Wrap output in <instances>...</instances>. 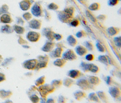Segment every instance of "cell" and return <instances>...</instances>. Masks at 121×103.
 Instances as JSON below:
<instances>
[{"mask_svg": "<svg viewBox=\"0 0 121 103\" xmlns=\"http://www.w3.org/2000/svg\"><path fill=\"white\" fill-rule=\"evenodd\" d=\"M80 68L85 72L89 71L93 73H97L99 71V68L97 65L92 63L88 64L84 62L81 63Z\"/></svg>", "mask_w": 121, "mask_h": 103, "instance_id": "1", "label": "cell"}, {"mask_svg": "<svg viewBox=\"0 0 121 103\" xmlns=\"http://www.w3.org/2000/svg\"><path fill=\"white\" fill-rule=\"evenodd\" d=\"M76 84L81 90H88L91 88V85L89 83L88 79L83 78L78 79L77 81L76 82Z\"/></svg>", "mask_w": 121, "mask_h": 103, "instance_id": "2", "label": "cell"}, {"mask_svg": "<svg viewBox=\"0 0 121 103\" xmlns=\"http://www.w3.org/2000/svg\"><path fill=\"white\" fill-rule=\"evenodd\" d=\"M39 60L36 65L35 69L39 70L41 69H43L46 68L47 65L49 61L48 57L46 56H40L39 57Z\"/></svg>", "mask_w": 121, "mask_h": 103, "instance_id": "3", "label": "cell"}, {"mask_svg": "<svg viewBox=\"0 0 121 103\" xmlns=\"http://www.w3.org/2000/svg\"><path fill=\"white\" fill-rule=\"evenodd\" d=\"M63 59L65 60H73L77 59V55L72 49H68L62 54Z\"/></svg>", "mask_w": 121, "mask_h": 103, "instance_id": "4", "label": "cell"}, {"mask_svg": "<svg viewBox=\"0 0 121 103\" xmlns=\"http://www.w3.org/2000/svg\"><path fill=\"white\" fill-rule=\"evenodd\" d=\"M38 61L36 59H31L25 61L23 65L24 68L29 70H33L35 69Z\"/></svg>", "mask_w": 121, "mask_h": 103, "instance_id": "5", "label": "cell"}, {"mask_svg": "<svg viewBox=\"0 0 121 103\" xmlns=\"http://www.w3.org/2000/svg\"><path fill=\"white\" fill-rule=\"evenodd\" d=\"M108 93L112 97L113 99H118L121 96V90L118 87L111 86L109 88Z\"/></svg>", "mask_w": 121, "mask_h": 103, "instance_id": "6", "label": "cell"}, {"mask_svg": "<svg viewBox=\"0 0 121 103\" xmlns=\"http://www.w3.org/2000/svg\"><path fill=\"white\" fill-rule=\"evenodd\" d=\"M40 38V35L38 33L30 31L28 33L27 38L28 40L32 42H35L38 41Z\"/></svg>", "mask_w": 121, "mask_h": 103, "instance_id": "7", "label": "cell"}, {"mask_svg": "<svg viewBox=\"0 0 121 103\" xmlns=\"http://www.w3.org/2000/svg\"><path fill=\"white\" fill-rule=\"evenodd\" d=\"M81 72L78 70H71L67 73V76L72 79H76L81 76Z\"/></svg>", "mask_w": 121, "mask_h": 103, "instance_id": "8", "label": "cell"}, {"mask_svg": "<svg viewBox=\"0 0 121 103\" xmlns=\"http://www.w3.org/2000/svg\"><path fill=\"white\" fill-rule=\"evenodd\" d=\"M88 80L91 85L94 86L99 85L101 82L100 79L98 77L94 76H88Z\"/></svg>", "mask_w": 121, "mask_h": 103, "instance_id": "9", "label": "cell"}, {"mask_svg": "<svg viewBox=\"0 0 121 103\" xmlns=\"http://www.w3.org/2000/svg\"><path fill=\"white\" fill-rule=\"evenodd\" d=\"M37 90L42 98H46L50 94L47 89L44 86V85L38 87V88H37Z\"/></svg>", "mask_w": 121, "mask_h": 103, "instance_id": "10", "label": "cell"}, {"mask_svg": "<svg viewBox=\"0 0 121 103\" xmlns=\"http://www.w3.org/2000/svg\"><path fill=\"white\" fill-rule=\"evenodd\" d=\"M73 97L78 101H80L86 96V94L83 91L81 90H78L73 93Z\"/></svg>", "mask_w": 121, "mask_h": 103, "instance_id": "11", "label": "cell"}, {"mask_svg": "<svg viewBox=\"0 0 121 103\" xmlns=\"http://www.w3.org/2000/svg\"><path fill=\"white\" fill-rule=\"evenodd\" d=\"M75 51L77 54L79 56H83L87 53L88 50L84 47L82 45H78L75 48Z\"/></svg>", "mask_w": 121, "mask_h": 103, "instance_id": "12", "label": "cell"}, {"mask_svg": "<svg viewBox=\"0 0 121 103\" xmlns=\"http://www.w3.org/2000/svg\"><path fill=\"white\" fill-rule=\"evenodd\" d=\"M99 99L104 103H108V99L106 94L103 91H98L96 93Z\"/></svg>", "mask_w": 121, "mask_h": 103, "instance_id": "13", "label": "cell"}, {"mask_svg": "<svg viewBox=\"0 0 121 103\" xmlns=\"http://www.w3.org/2000/svg\"><path fill=\"white\" fill-rule=\"evenodd\" d=\"M55 46V44L54 43L50 41V42H47L44 45L42 48V50L45 52H49L53 50Z\"/></svg>", "mask_w": 121, "mask_h": 103, "instance_id": "14", "label": "cell"}, {"mask_svg": "<svg viewBox=\"0 0 121 103\" xmlns=\"http://www.w3.org/2000/svg\"><path fill=\"white\" fill-rule=\"evenodd\" d=\"M74 84V81L70 78H66L63 81V85L67 88H70Z\"/></svg>", "mask_w": 121, "mask_h": 103, "instance_id": "15", "label": "cell"}, {"mask_svg": "<svg viewBox=\"0 0 121 103\" xmlns=\"http://www.w3.org/2000/svg\"><path fill=\"white\" fill-rule=\"evenodd\" d=\"M88 98L90 101H94L96 103H101V100L99 99L98 95L95 93L92 92L88 94Z\"/></svg>", "mask_w": 121, "mask_h": 103, "instance_id": "16", "label": "cell"}, {"mask_svg": "<svg viewBox=\"0 0 121 103\" xmlns=\"http://www.w3.org/2000/svg\"><path fill=\"white\" fill-rule=\"evenodd\" d=\"M31 11L33 15L36 16H39L41 13V10L40 7L37 4H35L33 6Z\"/></svg>", "mask_w": 121, "mask_h": 103, "instance_id": "17", "label": "cell"}, {"mask_svg": "<svg viewBox=\"0 0 121 103\" xmlns=\"http://www.w3.org/2000/svg\"><path fill=\"white\" fill-rule=\"evenodd\" d=\"M63 49L61 47H57L52 52V56L55 58H60L62 55Z\"/></svg>", "mask_w": 121, "mask_h": 103, "instance_id": "18", "label": "cell"}, {"mask_svg": "<svg viewBox=\"0 0 121 103\" xmlns=\"http://www.w3.org/2000/svg\"><path fill=\"white\" fill-rule=\"evenodd\" d=\"M45 82V76H42L39 77L35 81V85L37 87H39L41 85H44Z\"/></svg>", "mask_w": 121, "mask_h": 103, "instance_id": "19", "label": "cell"}, {"mask_svg": "<svg viewBox=\"0 0 121 103\" xmlns=\"http://www.w3.org/2000/svg\"><path fill=\"white\" fill-rule=\"evenodd\" d=\"M66 62V60H64L63 58L62 59L58 58L54 61V65L57 67L61 68L65 65Z\"/></svg>", "mask_w": 121, "mask_h": 103, "instance_id": "20", "label": "cell"}, {"mask_svg": "<svg viewBox=\"0 0 121 103\" xmlns=\"http://www.w3.org/2000/svg\"><path fill=\"white\" fill-rule=\"evenodd\" d=\"M50 84L55 88H59L63 85V81L60 79H55L51 82Z\"/></svg>", "mask_w": 121, "mask_h": 103, "instance_id": "21", "label": "cell"}, {"mask_svg": "<svg viewBox=\"0 0 121 103\" xmlns=\"http://www.w3.org/2000/svg\"><path fill=\"white\" fill-rule=\"evenodd\" d=\"M67 41L69 45L71 46H74L77 44V41L76 39L73 36H69L67 39Z\"/></svg>", "mask_w": 121, "mask_h": 103, "instance_id": "22", "label": "cell"}, {"mask_svg": "<svg viewBox=\"0 0 121 103\" xmlns=\"http://www.w3.org/2000/svg\"><path fill=\"white\" fill-rule=\"evenodd\" d=\"M41 24L38 21L33 20L30 22V27L35 29H39L40 27Z\"/></svg>", "mask_w": 121, "mask_h": 103, "instance_id": "23", "label": "cell"}, {"mask_svg": "<svg viewBox=\"0 0 121 103\" xmlns=\"http://www.w3.org/2000/svg\"><path fill=\"white\" fill-rule=\"evenodd\" d=\"M98 60L100 62L107 65L108 63V57L106 55H100L98 57Z\"/></svg>", "mask_w": 121, "mask_h": 103, "instance_id": "24", "label": "cell"}, {"mask_svg": "<svg viewBox=\"0 0 121 103\" xmlns=\"http://www.w3.org/2000/svg\"><path fill=\"white\" fill-rule=\"evenodd\" d=\"M20 6H21V8L23 10L26 11V10H27L29 8L30 4V3L28 1L24 0L21 3Z\"/></svg>", "mask_w": 121, "mask_h": 103, "instance_id": "25", "label": "cell"}, {"mask_svg": "<svg viewBox=\"0 0 121 103\" xmlns=\"http://www.w3.org/2000/svg\"><path fill=\"white\" fill-rule=\"evenodd\" d=\"M70 17H71L70 16L67 14L65 12L63 13L60 14V18L63 22H68V20L69 18H70Z\"/></svg>", "mask_w": 121, "mask_h": 103, "instance_id": "26", "label": "cell"}, {"mask_svg": "<svg viewBox=\"0 0 121 103\" xmlns=\"http://www.w3.org/2000/svg\"><path fill=\"white\" fill-rule=\"evenodd\" d=\"M30 99L32 103H39V102L40 98L35 94H33L30 97Z\"/></svg>", "mask_w": 121, "mask_h": 103, "instance_id": "27", "label": "cell"}, {"mask_svg": "<svg viewBox=\"0 0 121 103\" xmlns=\"http://www.w3.org/2000/svg\"><path fill=\"white\" fill-rule=\"evenodd\" d=\"M85 47L87 49L90 51H92L94 50V47L93 45L89 41H85L84 42Z\"/></svg>", "mask_w": 121, "mask_h": 103, "instance_id": "28", "label": "cell"}, {"mask_svg": "<svg viewBox=\"0 0 121 103\" xmlns=\"http://www.w3.org/2000/svg\"><path fill=\"white\" fill-rule=\"evenodd\" d=\"M108 32L110 35V36H113L118 33L117 30L114 27H111L108 29Z\"/></svg>", "mask_w": 121, "mask_h": 103, "instance_id": "29", "label": "cell"}, {"mask_svg": "<svg viewBox=\"0 0 121 103\" xmlns=\"http://www.w3.org/2000/svg\"><path fill=\"white\" fill-rule=\"evenodd\" d=\"M54 33L52 31H48L45 34V36L50 41L53 40L54 39Z\"/></svg>", "mask_w": 121, "mask_h": 103, "instance_id": "30", "label": "cell"}, {"mask_svg": "<svg viewBox=\"0 0 121 103\" xmlns=\"http://www.w3.org/2000/svg\"><path fill=\"white\" fill-rule=\"evenodd\" d=\"M1 21L3 23H9L11 21L10 17L7 15H4L1 17Z\"/></svg>", "mask_w": 121, "mask_h": 103, "instance_id": "31", "label": "cell"}, {"mask_svg": "<svg viewBox=\"0 0 121 103\" xmlns=\"http://www.w3.org/2000/svg\"><path fill=\"white\" fill-rule=\"evenodd\" d=\"M114 41L117 46L120 48L121 46V37H116L114 39Z\"/></svg>", "mask_w": 121, "mask_h": 103, "instance_id": "32", "label": "cell"}, {"mask_svg": "<svg viewBox=\"0 0 121 103\" xmlns=\"http://www.w3.org/2000/svg\"><path fill=\"white\" fill-rule=\"evenodd\" d=\"M66 98L63 95H60L59 96L58 99H57V103H66Z\"/></svg>", "mask_w": 121, "mask_h": 103, "instance_id": "33", "label": "cell"}, {"mask_svg": "<svg viewBox=\"0 0 121 103\" xmlns=\"http://www.w3.org/2000/svg\"><path fill=\"white\" fill-rule=\"evenodd\" d=\"M96 47L98 49V50L101 52H104L105 50L104 47L103 46V45L99 42H98L96 44Z\"/></svg>", "mask_w": 121, "mask_h": 103, "instance_id": "34", "label": "cell"}, {"mask_svg": "<svg viewBox=\"0 0 121 103\" xmlns=\"http://www.w3.org/2000/svg\"><path fill=\"white\" fill-rule=\"evenodd\" d=\"M14 30L18 34H22L24 32V29L22 27L19 26H15L14 27Z\"/></svg>", "mask_w": 121, "mask_h": 103, "instance_id": "35", "label": "cell"}, {"mask_svg": "<svg viewBox=\"0 0 121 103\" xmlns=\"http://www.w3.org/2000/svg\"><path fill=\"white\" fill-rule=\"evenodd\" d=\"M99 8V5L98 3H94L93 4H92L89 7V9L91 10H97Z\"/></svg>", "mask_w": 121, "mask_h": 103, "instance_id": "36", "label": "cell"}, {"mask_svg": "<svg viewBox=\"0 0 121 103\" xmlns=\"http://www.w3.org/2000/svg\"><path fill=\"white\" fill-rule=\"evenodd\" d=\"M11 29L10 27L7 26L3 27L1 28V31L3 32H5L10 33L11 32Z\"/></svg>", "mask_w": 121, "mask_h": 103, "instance_id": "37", "label": "cell"}, {"mask_svg": "<svg viewBox=\"0 0 121 103\" xmlns=\"http://www.w3.org/2000/svg\"><path fill=\"white\" fill-rule=\"evenodd\" d=\"M94 55L91 54H88L85 56V59L89 61H93L94 60Z\"/></svg>", "mask_w": 121, "mask_h": 103, "instance_id": "38", "label": "cell"}, {"mask_svg": "<svg viewBox=\"0 0 121 103\" xmlns=\"http://www.w3.org/2000/svg\"><path fill=\"white\" fill-rule=\"evenodd\" d=\"M65 12L67 14L71 16L73 12V10L72 8H67L65 10Z\"/></svg>", "mask_w": 121, "mask_h": 103, "instance_id": "39", "label": "cell"}, {"mask_svg": "<svg viewBox=\"0 0 121 103\" xmlns=\"http://www.w3.org/2000/svg\"><path fill=\"white\" fill-rule=\"evenodd\" d=\"M112 78L110 76H107L105 78V82L108 85H110L112 82Z\"/></svg>", "mask_w": 121, "mask_h": 103, "instance_id": "40", "label": "cell"}, {"mask_svg": "<svg viewBox=\"0 0 121 103\" xmlns=\"http://www.w3.org/2000/svg\"><path fill=\"white\" fill-rule=\"evenodd\" d=\"M86 14H87V16H88V18H89L92 21H93L94 22H96V19H95V18L94 17L93 15H91V14L89 11H87Z\"/></svg>", "mask_w": 121, "mask_h": 103, "instance_id": "41", "label": "cell"}, {"mask_svg": "<svg viewBox=\"0 0 121 103\" xmlns=\"http://www.w3.org/2000/svg\"><path fill=\"white\" fill-rule=\"evenodd\" d=\"M49 8L50 9L56 10V9H57L58 8V6L56 4H54V3H52L49 5Z\"/></svg>", "mask_w": 121, "mask_h": 103, "instance_id": "42", "label": "cell"}, {"mask_svg": "<svg viewBox=\"0 0 121 103\" xmlns=\"http://www.w3.org/2000/svg\"><path fill=\"white\" fill-rule=\"evenodd\" d=\"M54 39H55L57 40H60L62 39V36L58 34H54Z\"/></svg>", "mask_w": 121, "mask_h": 103, "instance_id": "43", "label": "cell"}, {"mask_svg": "<svg viewBox=\"0 0 121 103\" xmlns=\"http://www.w3.org/2000/svg\"><path fill=\"white\" fill-rule=\"evenodd\" d=\"M79 24V22L77 20H74L71 22V25L73 27H77Z\"/></svg>", "mask_w": 121, "mask_h": 103, "instance_id": "44", "label": "cell"}, {"mask_svg": "<svg viewBox=\"0 0 121 103\" xmlns=\"http://www.w3.org/2000/svg\"><path fill=\"white\" fill-rule=\"evenodd\" d=\"M118 3V0H109V4L110 5H114Z\"/></svg>", "mask_w": 121, "mask_h": 103, "instance_id": "45", "label": "cell"}, {"mask_svg": "<svg viewBox=\"0 0 121 103\" xmlns=\"http://www.w3.org/2000/svg\"><path fill=\"white\" fill-rule=\"evenodd\" d=\"M46 103H56V102L53 98H49L46 99Z\"/></svg>", "mask_w": 121, "mask_h": 103, "instance_id": "46", "label": "cell"}, {"mask_svg": "<svg viewBox=\"0 0 121 103\" xmlns=\"http://www.w3.org/2000/svg\"><path fill=\"white\" fill-rule=\"evenodd\" d=\"M76 36L78 38H81V37L83 36L84 34L82 31H79V32L77 33Z\"/></svg>", "mask_w": 121, "mask_h": 103, "instance_id": "47", "label": "cell"}, {"mask_svg": "<svg viewBox=\"0 0 121 103\" xmlns=\"http://www.w3.org/2000/svg\"><path fill=\"white\" fill-rule=\"evenodd\" d=\"M46 98H40L39 102L40 103H46Z\"/></svg>", "mask_w": 121, "mask_h": 103, "instance_id": "48", "label": "cell"}, {"mask_svg": "<svg viewBox=\"0 0 121 103\" xmlns=\"http://www.w3.org/2000/svg\"><path fill=\"white\" fill-rule=\"evenodd\" d=\"M4 80V76L0 74V82L3 81Z\"/></svg>", "mask_w": 121, "mask_h": 103, "instance_id": "49", "label": "cell"}, {"mask_svg": "<svg viewBox=\"0 0 121 103\" xmlns=\"http://www.w3.org/2000/svg\"><path fill=\"white\" fill-rule=\"evenodd\" d=\"M0 61H1V58H0Z\"/></svg>", "mask_w": 121, "mask_h": 103, "instance_id": "50", "label": "cell"}]
</instances>
